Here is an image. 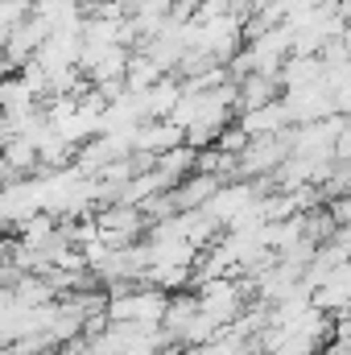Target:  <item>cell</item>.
<instances>
[{
	"mask_svg": "<svg viewBox=\"0 0 351 355\" xmlns=\"http://www.w3.org/2000/svg\"><path fill=\"white\" fill-rule=\"evenodd\" d=\"M170 297L162 289H137V293H116L108 302V318L112 322H141V327H157L166 322Z\"/></svg>",
	"mask_w": 351,
	"mask_h": 355,
	"instance_id": "6da1fadb",
	"label": "cell"
}]
</instances>
